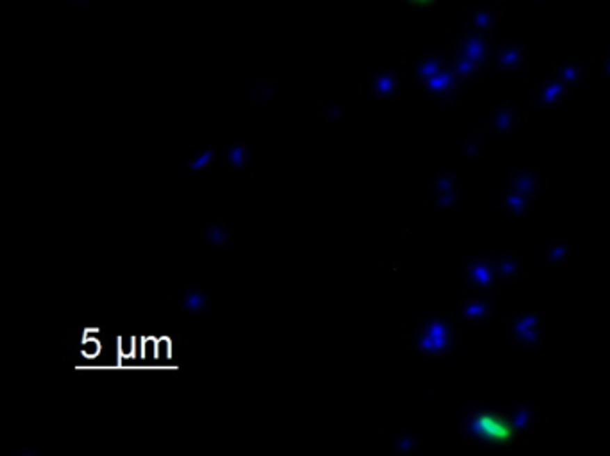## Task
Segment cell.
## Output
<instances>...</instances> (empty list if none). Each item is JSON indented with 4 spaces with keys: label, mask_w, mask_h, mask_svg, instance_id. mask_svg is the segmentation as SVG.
Instances as JSON below:
<instances>
[]
</instances>
